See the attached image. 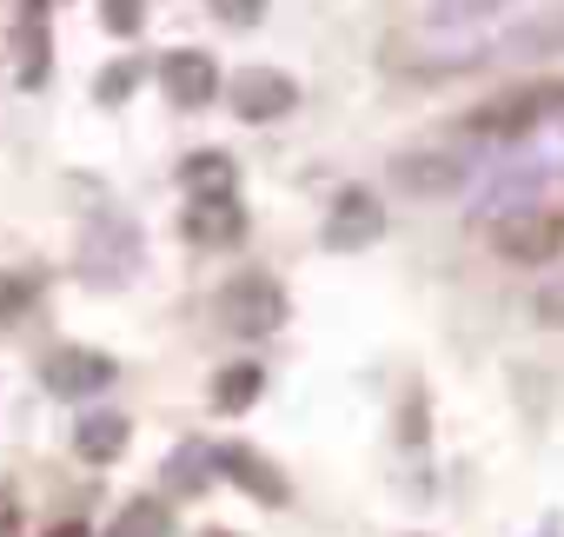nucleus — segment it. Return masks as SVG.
I'll list each match as a JSON object with an SVG mask.
<instances>
[{
	"label": "nucleus",
	"instance_id": "nucleus-1",
	"mask_svg": "<svg viewBox=\"0 0 564 537\" xmlns=\"http://www.w3.org/2000/svg\"><path fill=\"white\" fill-rule=\"evenodd\" d=\"M219 326L232 339H272L279 326H286V293H279V280L265 273H239L219 286Z\"/></svg>",
	"mask_w": 564,
	"mask_h": 537
},
{
	"label": "nucleus",
	"instance_id": "nucleus-2",
	"mask_svg": "<svg viewBox=\"0 0 564 537\" xmlns=\"http://www.w3.org/2000/svg\"><path fill=\"white\" fill-rule=\"evenodd\" d=\"M551 113H564V80H538V87H511V94H498V100H485L465 127L478 133V140H511V133H524V127H538V120H551Z\"/></svg>",
	"mask_w": 564,
	"mask_h": 537
},
{
	"label": "nucleus",
	"instance_id": "nucleus-3",
	"mask_svg": "<svg viewBox=\"0 0 564 537\" xmlns=\"http://www.w3.org/2000/svg\"><path fill=\"white\" fill-rule=\"evenodd\" d=\"M133 265H140V232L120 219V212H100L80 239V273L94 286H127L133 280Z\"/></svg>",
	"mask_w": 564,
	"mask_h": 537
},
{
	"label": "nucleus",
	"instance_id": "nucleus-4",
	"mask_svg": "<svg viewBox=\"0 0 564 537\" xmlns=\"http://www.w3.org/2000/svg\"><path fill=\"white\" fill-rule=\"evenodd\" d=\"M491 245H498L511 265H544V259L564 252V219H551V212H538V206L505 212V219H491Z\"/></svg>",
	"mask_w": 564,
	"mask_h": 537
},
{
	"label": "nucleus",
	"instance_id": "nucleus-5",
	"mask_svg": "<svg viewBox=\"0 0 564 537\" xmlns=\"http://www.w3.org/2000/svg\"><path fill=\"white\" fill-rule=\"evenodd\" d=\"M379 232H386V206H379V193L346 186V193L333 199L319 239H326V252H366V245H379Z\"/></svg>",
	"mask_w": 564,
	"mask_h": 537
},
{
	"label": "nucleus",
	"instance_id": "nucleus-6",
	"mask_svg": "<svg viewBox=\"0 0 564 537\" xmlns=\"http://www.w3.org/2000/svg\"><path fill=\"white\" fill-rule=\"evenodd\" d=\"M293 107H300V87H293V74H279V67H246V74L232 80V113H239L246 127L286 120Z\"/></svg>",
	"mask_w": 564,
	"mask_h": 537
},
{
	"label": "nucleus",
	"instance_id": "nucleus-7",
	"mask_svg": "<svg viewBox=\"0 0 564 537\" xmlns=\"http://www.w3.org/2000/svg\"><path fill=\"white\" fill-rule=\"evenodd\" d=\"M392 179L412 199H445V193H458L471 179V160L465 153H399L392 160Z\"/></svg>",
	"mask_w": 564,
	"mask_h": 537
},
{
	"label": "nucleus",
	"instance_id": "nucleus-8",
	"mask_svg": "<svg viewBox=\"0 0 564 537\" xmlns=\"http://www.w3.org/2000/svg\"><path fill=\"white\" fill-rule=\"evenodd\" d=\"M41 385L54 398H94L113 385V359L107 352H87V346H61L47 365H41Z\"/></svg>",
	"mask_w": 564,
	"mask_h": 537
},
{
	"label": "nucleus",
	"instance_id": "nucleus-9",
	"mask_svg": "<svg viewBox=\"0 0 564 537\" xmlns=\"http://www.w3.org/2000/svg\"><path fill=\"white\" fill-rule=\"evenodd\" d=\"M160 87H166L173 107H206V100L219 94V67H213V54H199V47H173V54L160 61Z\"/></svg>",
	"mask_w": 564,
	"mask_h": 537
},
{
	"label": "nucleus",
	"instance_id": "nucleus-10",
	"mask_svg": "<svg viewBox=\"0 0 564 537\" xmlns=\"http://www.w3.org/2000/svg\"><path fill=\"white\" fill-rule=\"evenodd\" d=\"M180 232L193 245H232V239H246V206L239 199H193Z\"/></svg>",
	"mask_w": 564,
	"mask_h": 537
},
{
	"label": "nucleus",
	"instance_id": "nucleus-11",
	"mask_svg": "<svg viewBox=\"0 0 564 537\" xmlns=\"http://www.w3.org/2000/svg\"><path fill=\"white\" fill-rule=\"evenodd\" d=\"M219 471L239 484V491H252L259 504H286L293 491H286V478H279L259 451H246V445H219Z\"/></svg>",
	"mask_w": 564,
	"mask_h": 537
},
{
	"label": "nucleus",
	"instance_id": "nucleus-12",
	"mask_svg": "<svg viewBox=\"0 0 564 537\" xmlns=\"http://www.w3.org/2000/svg\"><path fill=\"white\" fill-rule=\"evenodd\" d=\"M127 438H133V425H127L120 412H94V418H80V431H74V445H80L87 464H113V458L127 451Z\"/></svg>",
	"mask_w": 564,
	"mask_h": 537
},
{
	"label": "nucleus",
	"instance_id": "nucleus-13",
	"mask_svg": "<svg viewBox=\"0 0 564 537\" xmlns=\"http://www.w3.org/2000/svg\"><path fill=\"white\" fill-rule=\"evenodd\" d=\"M213 471H219V445H180V451L166 458V491L199 497V491L213 484Z\"/></svg>",
	"mask_w": 564,
	"mask_h": 537
},
{
	"label": "nucleus",
	"instance_id": "nucleus-14",
	"mask_svg": "<svg viewBox=\"0 0 564 537\" xmlns=\"http://www.w3.org/2000/svg\"><path fill=\"white\" fill-rule=\"evenodd\" d=\"M180 179H186L193 199H232V160L226 153H193L180 166Z\"/></svg>",
	"mask_w": 564,
	"mask_h": 537
},
{
	"label": "nucleus",
	"instance_id": "nucleus-15",
	"mask_svg": "<svg viewBox=\"0 0 564 537\" xmlns=\"http://www.w3.org/2000/svg\"><path fill=\"white\" fill-rule=\"evenodd\" d=\"M259 392H265V372L259 365H226L219 379H213V405L232 418V412H246V405H259Z\"/></svg>",
	"mask_w": 564,
	"mask_h": 537
},
{
	"label": "nucleus",
	"instance_id": "nucleus-16",
	"mask_svg": "<svg viewBox=\"0 0 564 537\" xmlns=\"http://www.w3.org/2000/svg\"><path fill=\"white\" fill-rule=\"evenodd\" d=\"M107 537H173V511L160 497H133V504H120Z\"/></svg>",
	"mask_w": 564,
	"mask_h": 537
},
{
	"label": "nucleus",
	"instance_id": "nucleus-17",
	"mask_svg": "<svg viewBox=\"0 0 564 537\" xmlns=\"http://www.w3.org/2000/svg\"><path fill=\"white\" fill-rule=\"evenodd\" d=\"M34 299H41V273H0V326L34 313Z\"/></svg>",
	"mask_w": 564,
	"mask_h": 537
},
{
	"label": "nucleus",
	"instance_id": "nucleus-18",
	"mask_svg": "<svg viewBox=\"0 0 564 537\" xmlns=\"http://www.w3.org/2000/svg\"><path fill=\"white\" fill-rule=\"evenodd\" d=\"M505 0H432V28H471L485 14H498Z\"/></svg>",
	"mask_w": 564,
	"mask_h": 537
},
{
	"label": "nucleus",
	"instance_id": "nucleus-19",
	"mask_svg": "<svg viewBox=\"0 0 564 537\" xmlns=\"http://www.w3.org/2000/svg\"><path fill=\"white\" fill-rule=\"evenodd\" d=\"M100 21H107V34H140L147 28V0H100Z\"/></svg>",
	"mask_w": 564,
	"mask_h": 537
},
{
	"label": "nucleus",
	"instance_id": "nucleus-20",
	"mask_svg": "<svg viewBox=\"0 0 564 537\" xmlns=\"http://www.w3.org/2000/svg\"><path fill=\"white\" fill-rule=\"evenodd\" d=\"M133 87H140V61H113V67L100 74V100H107V107H120Z\"/></svg>",
	"mask_w": 564,
	"mask_h": 537
},
{
	"label": "nucleus",
	"instance_id": "nucleus-21",
	"mask_svg": "<svg viewBox=\"0 0 564 537\" xmlns=\"http://www.w3.org/2000/svg\"><path fill=\"white\" fill-rule=\"evenodd\" d=\"M531 313H538V326H564V280H551V286H538V299H531Z\"/></svg>",
	"mask_w": 564,
	"mask_h": 537
},
{
	"label": "nucleus",
	"instance_id": "nucleus-22",
	"mask_svg": "<svg viewBox=\"0 0 564 537\" xmlns=\"http://www.w3.org/2000/svg\"><path fill=\"white\" fill-rule=\"evenodd\" d=\"M219 8H226V21H239V28H252V21L265 14V0H219Z\"/></svg>",
	"mask_w": 564,
	"mask_h": 537
},
{
	"label": "nucleus",
	"instance_id": "nucleus-23",
	"mask_svg": "<svg viewBox=\"0 0 564 537\" xmlns=\"http://www.w3.org/2000/svg\"><path fill=\"white\" fill-rule=\"evenodd\" d=\"M21 530V504H14V491H0V537H14Z\"/></svg>",
	"mask_w": 564,
	"mask_h": 537
},
{
	"label": "nucleus",
	"instance_id": "nucleus-24",
	"mask_svg": "<svg viewBox=\"0 0 564 537\" xmlns=\"http://www.w3.org/2000/svg\"><path fill=\"white\" fill-rule=\"evenodd\" d=\"M47 537H87V524H61V530H47Z\"/></svg>",
	"mask_w": 564,
	"mask_h": 537
},
{
	"label": "nucleus",
	"instance_id": "nucleus-25",
	"mask_svg": "<svg viewBox=\"0 0 564 537\" xmlns=\"http://www.w3.org/2000/svg\"><path fill=\"white\" fill-rule=\"evenodd\" d=\"M538 537H564V530H557V517H544V524H538Z\"/></svg>",
	"mask_w": 564,
	"mask_h": 537
},
{
	"label": "nucleus",
	"instance_id": "nucleus-26",
	"mask_svg": "<svg viewBox=\"0 0 564 537\" xmlns=\"http://www.w3.org/2000/svg\"><path fill=\"white\" fill-rule=\"evenodd\" d=\"M206 537H232V530H206Z\"/></svg>",
	"mask_w": 564,
	"mask_h": 537
}]
</instances>
